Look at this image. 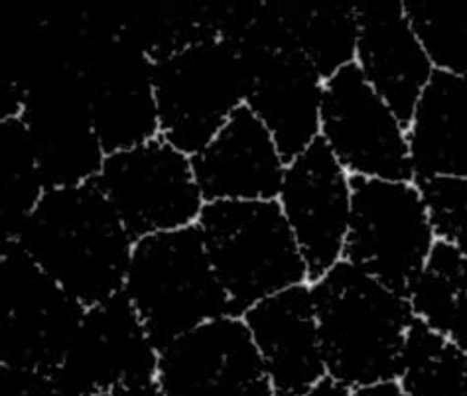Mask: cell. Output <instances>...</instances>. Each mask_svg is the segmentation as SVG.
I'll return each mask as SVG.
<instances>
[{
	"label": "cell",
	"mask_w": 467,
	"mask_h": 396,
	"mask_svg": "<svg viewBox=\"0 0 467 396\" xmlns=\"http://www.w3.org/2000/svg\"><path fill=\"white\" fill-rule=\"evenodd\" d=\"M12 243L88 307L122 292L137 241L91 182L47 190Z\"/></svg>",
	"instance_id": "obj_1"
},
{
	"label": "cell",
	"mask_w": 467,
	"mask_h": 396,
	"mask_svg": "<svg viewBox=\"0 0 467 396\" xmlns=\"http://www.w3.org/2000/svg\"><path fill=\"white\" fill-rule=\"evenodd\" d=\"M327 379L349 391L399 379L416 316L409 296L348 261L310 282Z\"/></svg>",
	"instance_id": "obj_2"
},
{
	"label": "cell",
	"mask_w": 467,
	"mask_h": 396,
	"mask_svg": "<svg viewBox=\"0 0 467 396\" xmlns=\"http://www.w3.org/2000/svg\"><path fill=\"white\" fill-rule=\"evenodd\" d=\"M122 294L158 349L207 321L233 316L198 225L134 243Z\"/></svg>",
	"instance_id": "obj_3"
},
{
	"label": "cell",
	"mask_w": 467,
	"mask_h": 396,
	"mask_svg": "<svg viewBox=\"0 0 467 396\" xmlns=\"http://www.w3.org/2000/svg\"><path fill=\"white\" fill-rule=\"evenodd\" d=\"M198 227L233 316L308 284V266L276 200L205 203Z\"/></svg>",
	"instance_id": "obj_4"
},
{
	"label": "cell",
	"mask_w": 467,
	"mask_h": 396,
	"mask_svg": "<svg viewBox=\"0 0 467 396\" xmlns=\"http://www.w3.org/2000/svg\"><path fill=\"white\" fill-rule=\"evenodd\" d=\"M154 88L160 136L193 156L247 107L251 71L235 40L207 34L156 59Z\"/></svg>",
	"instance_id": "obj_5"
},
{
	"label": "cell",
	"mask_w": 467,
	"mask_h": 396,
	"mask_svg": "<svg viewBox=\"0 0 467 396\" xmlns=\"http://www.w3.org/2000/svg\"><path fill=\"white\" fill-rule=\"evenodd\" d=\"M78 69L107 156L158 139L156 59L120 30L115 6H89Z\"/></svg>",
	"instance_id": "obj_6"
},
{
	"label": "cell",
	"mask_w": 467,
	"mask_h": 396,
	"mask_svg": "<svg viewBox=\"0 0 467 396\" xmlns=\"http://www.w3.org/2000/svg\"><path fill=\"white\" fill-rule=\"evenodd\" d=\"M46 190L79 188L99 178L107 152L97 136L79 69L44 64L12 78Z\"/></svg>",
	"instance_id": "obj_7"
},
{
	"label": "cell",
	"mask_w": 467,
	"mask_h": 396,
	"mask_svg": "<svg viewBox=\"0 0 467 396\" xmlns=\"http://www.w3.org/2000/svg\"><path fill=\"white\" fill-rule=\"evenodd\" d=\"M351 223L343 261L409 296L438 245L412 180L351 178Z\"/></svg>",
	"instance_id": "obj_8"
},
{
	"label": "cell",
	"mask_w": 467,
	"mask_h": 396,
	"mask_svg": "<svg viewBox=\"0 0 467 396\" xmlns=\"http://www.w3.org/2000/svg\"><path fill=\"white\" fill-rule=\"evenodd\" d=\"M83 314L16 243L0 245V367L56 373Z\"/></svg>",
	"instance_id": "obj_9"
},
{
	"label": "cell",
	"mask_w": 467,
	"mask_h": 396,
	"mask_svg": "<svg viewBox=\"0 0 467 396\" xmlns=\"http://www.w3.org/2000/svg\"><path fill=\"white\" fill-rule=\"evenodd\" d=\"M95 183L134 241L198 225L205 207L192 156L162 136L109 154Z\"/></svg>",
	"instance_id": "obj_10"
},
{
	"label": "cell",
	"mask_w": 467,
	"mask_h": 396,
	"mask_svg": "<svg viewBox=\"0 0 467 396\" xmlns=\"http://www.w3.org/2000/svg\"><path fill=\"white\" fill-rule=\"evenodd\" d=\"M319 139L351 178L412 180L407 122L367 83L358 64L326 81Z\"/></svg>",
	"instance_id": "obj_11"
},
{
	"label": "cell",
	"mask_w": 467,
	"mask_h": 396,
	"mask_svg": "<svg viewBox=\"0 0 467 396\" xmlns=\"http://www.w3.org/2000/svg\"><path fill=\"white\" fill-rule=\"evenodd\" d=\"M160 349L125 294L85 307L56 377L73 396L156 380Z\"/></svg>",
	"instance_id": "obj_12"
},
{
	"label": "cell",
	"mask_w": 467,
	"mask_h": 396,
	"mask_svg": "<svg viewBox=\"0 0 467 396\" xmlns=\"http://www.w3.org/2000/svg\"><path fill=\"white\" fill-rule=\"evenodd\" d=\"M164 396H276L241 316H225L160 349Z\"/></svg>",
	"instance_id": "obj_13"
},
{
	"label": "cell",
	"mask_w": 467,
	"mask_h": 396,
	"mask_svg": "<svg viewBox=\"0 0 467 396\" xmlns=\"http://www.w3.org/2000/svg\"><path fill=\"white\" fill-rule=\"evenodd\" d=\"M351 200V176L322 139L286 164L276 202L300 246L310 282L343 261Z\"/></svg>",
	"instance_id": "obj_14"
},
{
	"label": "cell",
	"mask_w": 467,
	"mask_h": 396,
	"mask_svg": "<svg viewBox=\"0 0 467 396\" xmlns=\"http://www.w3.org/2000/svg\"><path fill=\"white\" fill-rule=\"evenodd\" d=\"M241 52L251 71L247 107L290 162L319 139L326 79L294 47Z\"/></svg>",
	"instance_id": "obj_15"
},
{
	"label": "cell",
	"mask_w": 467,
	"mask_h": 396,
	"mask_svg": "<svg viewBox=\"0 0 467 396\" xmlns=\"http://www.w3.org/2000/svg\"><path fill=\"white\" fill-rule=\"evenodd\" d=\"M286 164L273 134L249 107L239 109L192 156L205 203L278 200Z\"/></svg>",
	"instance_id": "obj_16"
},
{
	"label": "cell",
	"mask_w": 467,
	"mask_h": 396,
	"mask_svg": "<svg viewBox=\"0 0 467 396\" xmlns=\"http://www.w3.org/2000/svg\"><path fill=\"white\" fill-rule=\"evenodd\" d=\"M241 318L276 396H302L327 379L310 282L270 296Z\"/></svg>",
	"instance_id": "obj_17"
},
{
	"label": "cell",
	"mask_w": 467,
	"mask_h": 396,
	"mask_svg": "<svg viewBox=\"0 0 467 396\" xmlns=\"http://www.w3.org/2000/svg\"><path fill=\"white\" fill-rule=\"evenodd\" d=\"M359 22L355 64L367 83L407 122L434 76L402 3L367 0L355 5Z\"/></svg>",
	"instance_id": "obj_18"
},
{
	"label": "cell",
	"mask_w": 467,
	"mask_h": 396,
	"mask_svg": "<svg viewBox=\"0 0 467 396\" xmlns=\"http://www.w3.org/2000/svg\"><path fill=\"white\" fill-rule=\"evenodd\" d=\"M412 182L467 180V79L434 71L407 125Z\"/></svg>",
	"instance_id": "obj_19"
},
{
	"label": "cell",
	"mask_w": 467,
	"mask_h": 396,
	"mask_svg": "<svg viewBox=\"0 0 467 396\" xmlns=\"http://www.w3.org/2000/svg\"><path fill=\"white\" fill-rule=\"evenodd\" d=\"M290 46L308 57L326 81L355 64L359 22L355 5L278 0Z\"/></svg>",
	"instance_id": "obj_20"
},
{
	"label": "cell",
	"mask_w": 467,
	"mask_h": 396,
	"mask_svg": "<svg viewBox=\"0 0 467 396\" xmlns=\"http://www.w3.org/2000/svg\"><path fill=\"white\" fill-rule=\"evenodd\" d=\"M409 300L418 321L467 355V256L438 243Z\"/></svg>",
	"instance_id": "obj_21"
},
{
	"label": "cell",
	"mask_w": 467,
	"mask_h": 396,
	"mask_svg": "<svg viewBox=\"0 0 467 396\" xmlns=\"http://www.w3.org/2000/svg\"><path fill=\"white\" fill-rule=\"evenodd\" d=\"M0 160H3V243L16 241L36 207L46 195L30 134L20 117L0 120Z\"/></svg>",
	"instance_id": "obj_22"
},
{
	"label": "cell",
	"mask_w": 467,
	"mask_h": 396,
	"mask_svg": "<svg viewBox=\"0 0 467 396\" xmlns=\"http://www.w3.org/2000/svg\"><path fill=\"white\" fill-rule=\"evenodd\" d=\"M397 380L410 396H467V355L416 319Z\"/></svg>",
	"instance_id": "obj_23"
},
{
	"label": "cell",
	"mask_w": 467,
	"mask_h": 396,
	"mask_svg": "<svg viewBox=\"0 0 467 396\" xmlns=\"http://www.w3.org/2000/svg\"><path fill=\"white\" fill-rule=\"evenodd\" d=\"M402 5L434 69L467 79V0H407Z\"/></svg>",
	"instance_id": "obj_24"
},
{
	"label": "cell",
	"mask_w": 467,
	"mask_h": 396,
	"mask_svg": "<svg viewBox=\"0 0 467 396\" xmlns=\"http://www.w3.org/2000/svg\"><path fill=\"white\" fill-rule=\"evenodd\" d=\"M414 183L420 188L438 243L467 256V180L430 178Z\"/></svg>",
	"instance_id": "obj_25"
},
{
	"label": "cell",
	"mask_w": 467,
	"mask_h": 396,
	"mask_svg": "<svg viewBox=\"0 0 467 396\" xmlns=\"http://www.w3.org/2000/svg\"><path fill=\"white\" fill-rule=\"evenodd\" d=\"M0 396H73L54 373L0 367Z\"/></svg>",
	"instance_id": "obj_26"
},
{
	"label": "cell",
	"mask_w": 467,
	"mask_h": 396,
	"mask_svg": "<svg viewBox=\"0 0 467 396\" xmlns=\"http://www.w3.org/2000/svg\"><path fill=\"white\" fill-rule=\"evenodd\" d=\"M353 396H410V394L404 391L400 382L395 379V380H383V382H377V385H368V387L353 391Z\"/></svg>",
	"instance_id": "obj_27"
},
{
	"label": "cell",
	"mask_w": 467,
	"mask_h": 396,
	"mask_svg": "<svg viewBox=\"0 0 467 396\" xmlns=\"http://www.w3.org/2000/svg\"><path fill=\"white\" fill-rule=\"evenodd\" d=\"M302 396H353V391L339 385V382H336V380L324 379L319 385H316L308 392H304Z\"/></svg>",
	"instance_id": "obj_28"
},
{
	"label": "cell",
	"mask_w": 467,
	"mask_h": 396,
	"mask_svg": "<svg viewBox=\"0 0 467 396\" xmlns=\"http://www.w3.org/2000/svg\"><path fill=\"white\" fill-rule=\"evenodd\" d=\"M99 396H164L162 391L156 387V382H149V385H139V387H127V389H119L107 394Z\"/></svg>",
	"instance_id": "obj_29"
}]
</instances>
